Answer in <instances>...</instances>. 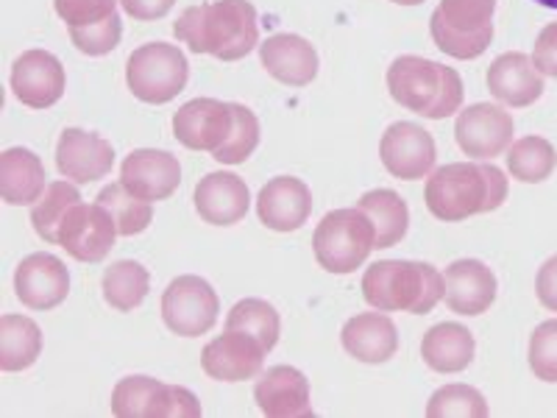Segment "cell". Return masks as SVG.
<instances>
[{
  "label": "cell",
  "instance_id": "obj_1",
  "mask_svg": "<svg viewBox=\"0 0 557 418\" xmlns=\"http://www.w3.org/2000/svg\"><path fill=\"white\" fill-rule=\"evenodd\" d=\"M173 34L193 53H207L221 62L246 59L260 45L257 9L248 0H215L184 9Z\"/></svg>",
  "mask_w": 557,
  "mask_h": 418
},
{
  "label": "cell",
  "instance_id": "obj_2",
  "mask_svg": "<svg viewBox=\"0 0 557 418\" xmlns=\"http://www.w3.org/2000/svg\"><path fill=\"white\" fill-rule=\"evenodd\" d=\"M507 190V176L494 162H451L432 173L424 201L437 221L457 223L499 209Z\"/></svg>",
  "mask_w": 557,
  "mask_h": 418
},
{
  "label": "cell",
  "instance_id": "obj_3",
  "mask_svg": "<svg viewBox=\"0 0 557 418\" xmlns=\"http://www.w3.org/2000/svg\"><path fill=\"white\" fill-rule=\"evenodd\" d=\"M362 296L380 312L426 316L444 298V276L430 262L380 260L362 276Z\"/></svg>",
  "mask_w": 557,
  "mask_h": 418
},
{
  "label": "cell",
  "instance_id": "obj_4",
  "mask_svg": "<svg viewBox=\"0 0 557 418\" xmlns=\"http://www.w3.org/2000/svg\"><path fill=\"white\" fill-rule=\"evenodd\" d=\"M393 101L426 121H446L462 107V78L455 67L424 57H399L387 67Z\"/></svg>",
  "mask_w": 557,
  "mask_h": 418
},
{
  "label": "cell",
  "instance_id": "obj_5",
  "mask_svg": "<svg viewBox=\"0 0 557 418\" xmlns=\"http://www.w3.org/2000/svg\"><path fill=\"white\" fill-rule=\"evenodd\" d=\"M496 0H441L430 17L435 45L451 59H480L494 39Z\"/></svg>",
  "mask_w": 557,
  "mask_h": 418
},
{
  "label": "cell",
  "instance_id": "obj_6",
  "mask_svg": "<svg viewBox=\"0 0 557 418\" xmlns=\"http://www.w3.org/2000/svg\"><path fill=\"white\" fill-rule=\"evenodd\" d=\"M312 248H315L318 266L326 273H337V276L355 273L368 260V254L376 248L374 223L368 221L360 207L326 212L315 226Z\"/></svg>",
  "mask_w": 557,
  "mask_h": 418
},
{
  "label": "cell",
  "instance_id": "obj_7",
  "mask_svg": "<svg viewBox=\"0 0 557 418\" xmlns=\"http://www.w3.org/2000/svg\"><path fill=\"white\" fill-rule=\"evenodd\" d=\"M190 64L176 45H139L126 62V84L143 103H168L187 87Z\"/></svg>",
  "mask_w": 557,
  "mask_h": 418
},
{
  "label": "cell",
  "instance_id": "obj_8",
  "mask_svg": "<svg viewBox=\"0 0 557 418\" xmlns=\"http://www.w3.org/2000/svg\"><path fill=\"white\" fill-rule=\"evenodd\" d=\"M117 418H198L201 402L182 385H165L153 377H126L112 391Z\"/></svg>",
  "mask_w": 557,
  "mask_h": 418
},
{
  "label": "cell",
  "instance_id": "obj_9",
  "mask_svg": "<svg viewBox=\"0 0 557 418\" xmlns=\"http://www.w3.org/2000/svg\"><path fill=\"white\" fill-rule=\"evenodd\" d=\"M218 312H221V302H218L215 287L196 273L173 279L168 291L162 293V318L173 335H207L215 327Z\"/></svg>",
  "mask_w": 557,
  "mask_h": 418
},
{
  "label": "cell",
  "instance_id": "obj_10",
  "mask_svg": "<svg viewBox=\"0 0 557 418\" xmlns=\"http://www.w3.org/2000/svg\"><path fill=\"white\" fill-rule=\"evenodd\" d=\"M117 223L103 204H73L59 226V241L64 251L78 262H101L117 241Z\"/></svg>",
  "mask_w": 557,
  "mask_h": 418
},
{
  "label": "cell",
  "instance_id": "obj_11",
  "mask_svg": "<svg viewBox=\"0 0 557 418\" xmlns=\"http://www.w3.org/2000/svg\"><path fill=\"white\" fill-rule=\"evenodd\" d=\"M513 114L494 103H474L457 114L455 137L462 153L474 159H494L513 146Z\"/></svg>",
  "mask_w": 557,
  "mask_h": 418
},
{
  "label": "cell",
  "instance_id": "obj_12",
  "mask_svg": "<svg viewBox=\"0 0 557 418\" xmlns=\"http://www.w3.org/2000/svg\"><path fill=\"white\" fill-rule=\"evenodd\" d=\"M380 157L391 176L401 179V182H416L435 168V139L418 123H393L382 134Z\"/></svg>",
  "mask_w": 557,
  "mask_h": 418
},
{
  "label": "cell",
  "instance_id": "obj_13",
  "mask_svg": "<svg viewBox=\"0 0 557 418\" xmlns=\"http://www.w3.org/2000/svg\"><path fill=\"white\" fill-rule=\"evenodd\" d=\"M265 352L260 341L248 332L226 330V335L209 341L201 352V368L209 380L246 382L260 374L265 366Z\"/></svg>",
  "mask_w": 557,
  "mask_h": 418
},
{
  "label": "cell",
  "instance_id": "obj_14",
  "mask_svg": "<svg viewBox=\"0 0 557 418\" xmlns=\"http://www.w3.org/2000/svg\"><path fill=\"white\" fill-rule=\"evenodd\" d=\"M232 126H235L232 103L215 98H196L173 114V134L190 151L215 153L228 139Z\"/></svg>",
  "mask_w": 557,
  "mask_h": 418
},
{
  "label": "cell",
  "instance_id": "obj_15",
  "mask_svg": "<svg viewBox=\"0 0 557 418\" xmlns=\"http://www.w3.org/2000/svg\"><path fill=\"white\" fill-rule=\"evenodd\" d=\"M64 67L53 53L26 51L12 64V93L23 107L51 109L64 96Z\"/></svg>",
  "mask_w": 557,
  "mask_h": 418
},
{
  "label": "cell",
  "instance_id": "obj_16",
  "mask_svg": "<svg viewBox=\"0 0 557 418\" xmlns=\"http://www.w3.org/2000/svg\"><path fill=\"white\" fill-rule=\"evenodd\" d=\"M112 165L114 148L109 139L84 128H64L57 146V168L67 182H98L112 173Z\"/></svg>",
  "mask_w": 557,
  "mask_h": 418
},
{
  "label": "cell",
  "instance_id": "obj_17",
  "mask_svg": "<svg viewBox=\"0 0 557 418\" xmlns=\"http://www.w3.org/2000/svg\"><path fill=\"white\" fill-rule=\"evenodd\" d=\"M121 182L128 193L146 198V201H165L182 184V165L168 151L137 148L123 159Z\"/></svg>",
  "mask_w": 557,
  "mask_h": 418
},
{
  "label": "cell",
  "instance_id": "obj_18",
  "mask_svg": "<svg viewBox=\"0 0 557 418\" xmlns=\"http://www.w3.org/2000/svg\"><path fill=\"white\" fill-rule=\"evenodd\" d=\"M14 293L28 310H53L70 293L67 268L53 254H28L14 273Z\"/></svg>",
  "mask_w": 557,
  "mask_h": 418
},
{
  "label": "cell",
  "instance_id": "obj_19",
  "mask_svg": "<svg viewBox=\"0 0 557 418\" xmlns=\"http://www.w3.org/2000/svg\"><path fill=\"white\" fill-rule=\"evenodd\" d=\"M253 399L268 418H312L310 380L293 366H273L253 385Z\"/></svg>",
  "mask_w": 557,
  "mask_h": 418
},
{
  "label": "cell",
  "instance_id": "obj_20",
  "mask_svg": "<svg viewBox=\"0 0 557 418\" xmlns=\"http://www.w3.org/2000/svg\"><path fill=\"white\" fill-rule=\"evenodd\" d=\"M496 276L480 260H457L444 273V302L457 316H482L496 302Z\"/></svg>",
  "mask_w": 557,
  "mask_h": 418
},
{
  "label": "cell",
  "instance_id": "obj_21",
  "mask_svg": "<svg viewBox=\"0 0 557 418\" xmlns=\"http://www.w3.org/2000/svg\"><path fill=\"white\" fill-rule=\"evenodd\" d=\"M193 201H196V212L201 216V221L212 223V226H232L248 216L251 193L237 173L215 171L207 173L196 184Z\"/></svg>",
  "mask_w": 557,
  "mask_h": 418
},
{
  "label": "cell",
  "instance_id": "obj_22",
  "mask_svg": "<svg viewBox=\"0 0 557 418\" xmlns=\"http://www.w3.org/2000/svg\"><path fill=\"white\" fill-rule=\"evenodd\" d=\"M312 212V193L301 179L276 176L257 196V216L273 232H296Z\"/></svg>",
  "mask_w": 557,
  "mask_h": 418
},
{
  "label": "cell",
  "instance_id": "obj_23",
  "mask_svg": "<svg viewBox=\"0 0 557 418\" xmlns=\"http://www.w3.org/2000/svg\"><path fill=\"white\" fill-rule=\"evenodd\" d=\"M487 89L505 107L524 109L544 96V73H541L527 53H502L487 67Z\"/></svg>",
  "mask_w": 557,
  "mask_h": 418
},
{
  "label": "cell",
  "instance_id": "obj_24",
  "mask_svg": "<svg viewBox=\"0 0 557 418\" xmlns=\"http://www.w3.org/2000/svg\"><path fill=\"white\" fill-rule=\"evenodd\" d=\"M260 62L268 76L287 87H307L318 76V53L298 34H273L260 45Z\"/></svg>",
  "mask_w": 557,
  "mask_h": 418
},
{
  "label": "cell",
  "instance_id": "obj_25",
  "mask_svg": "<svg viewBox=\"0 0 557 418\" xmlns=\"http://www.w3.org/2000/svg\"><path fill=\"white\" fill-rule=\"evenodd\" d=\"M343 348L348 355L360 362L380 366L387 362L396 348H399V330L385 312H360V316L348 318L341 332Z\"/></svg>",
  "mask_w": 557,
  "mask_h": 418
},
{
  "label": "cell",
  "instance_id": "obj_26",
  "mask_svg": "<svg viewBox=\"0 0 557 418\" xmlns=\"http://www.w3.org/2000/svg\"><path fill=\"white\" fill-rule=\"evenodd\" d=\"M42 159L28 148H7L0 153V196L9 207L37 204L48 190Z\"/></svg>",
  "mask_w": 557,
  "mask_h": 418
},
{
  "label": "cell",
  "instance_id": "obj_27",
  "mask_svg": "<svg viewBox=\"0 0 557 418\" xmlns=\"http://www.w3.org/2000/svg\"><path fill=\"white\" fill-rule=\"evenodd\" d=\"M476 341L462 323H437L421 341V357L437 374H460L471 366Z\"/></svg>",
  "mask_w": 557,
  "mask_h": 418
},
{
  "label": "cell",
  "instance_id": "obj_28",
  "mask_svg": "<svg viewBox=\"0 0 557 418\" xmlns=\"http://www.w3.org/2000/svg\"><path fill=\"white\" fill-rule=\"evenodd\" d=\"M42 355V330L26 316L0 318V368L7 374L26 371Z\"/></svg>",
  "mask_w": 557,
  "mask_h": 418
},
{
  "label": "cell",
  "instance_id": "obj_29",
  "mask_svg": "<svg viewBox=\"0 0 557 418\" xmlns=\"http://www.w3.org/2000/svg\"><path fill=\"white\" fill-rule=\"evenodd\" d=\"M357 207L374 223L376 248H391L405 241L410 226V209L407 201L393 190H368L357 201Z\"/></svg>",
  "mask_w": 557,
  "mask_h": 418
},
{
  "label": "cell",
  "instance_id": "obj_30",
  "mask_svg": "<svg viewBox=\"0 0 557 418\" xmlns=\"http://www.w3.org/2000/svg\"><path fill=\"white\" fill-rule=\"evenodd\" d=\"M148 287H151V276H148L146 268L134 260H117L103 271V298L117 312L137 310L146 302Z\"/></svg>",
  "mask_w": 557,
  "mask_h": 418
},
{
  "label": "cell",
  "instance_id": "obj_31",
  "mask_svg": "<svg viewBox=\"0 0 557 418\" xmlns=\"http://www.w3.org/2000/svg\"><path fill=\"white\" fill-rule=\"evenodd\" d=\"M557 151L544 137H521L507 148V171L524 184H541L555 173Z\"/></svg>",
  "mask_w": 557,
  "mask_h": 418
},
{
  "label": "cell",
  "instance_id": "obj_32",
  "mask_svg": "<svg viewBox=\"0 0 557 418\" xmlns=\"http://www.w3.org/2000/svg\"><path fill=\"white\" fill-rule=\"evenodd\" d=\"M98 204H103V207L112 212L114 223H117V232H121L123 237L143 235L153 221L151 201L128 193L126 187H123V182L103 187V190L98 193Z\"/></svg>",
  "mask_w": 557,
  "mask_h": 418
},
{
  "label": "cell",
  "instance_id": "obj_33",
  "mask_svg": "<svg viewBox=\"0 0 557 418\" xmlns=\"http://www.w3.org/2000/svg\"><path fill=\"white\" fill-rule=\"evenodd\" d=\"M78 201H82V193H78V187L73 182L48 184V190H45L42 198L32 207L34 232H37L45 243H53V246H57L59 226H62L67 209Z\"/></svg>",
  "mask_w": 557,
  "mask_h": 418
},
{
  "label": "cell",
  "instance_id": "obj_34",
  "mask_svg": "<svg viewBox=\"0 0 557 418\" xmlns=\"http://www.w3.org/2000/svg\"><path fill=\"white\" fill-rule=\"evenodd\" d=\"M226 330H240L253 335L262 346L271 352L278 343V330H282V321H278L276 307L262 302V298H243L237 302L226 316Z\"/></svg>",
  "mask_w": 557,
  "mask_h": 418
},
{
  "label": "cell",
  "instance_id": "obj_35",
  "mask_svg": "<svg viewBox=\"0 0 557 418\" xmlns=\"http://www.w3.org/2000/svg\"><path fill=\"white\" fill-rule=\"evenodd\" d=\"M232 112H235V126L228 139L218 148L212 157L221 162V165H243L257 146H260V121L257 114L246 107V103H232Z\"/></svg>",
  "mask_w": 557,
  "mask_h": 418
},
{
  "label": "cell",
  "instance_id": "obj_36",
  "mask_svg": "<svg viewBox=\"0 0 557 418\" xmlns=\"http://www.w3.org/2000/svg\"><path fill=\"white\" fill-rule=\"evenodd\" d=\"M430 418H485L487 402L471 385H444L437 388L426 405Z\"/></svg>",
  "mask_w": 557,
  "mask_h": 418
},
{
  "label": "cell",
  "instance_id": "obj_37",
  "mask_svg": "<svg viewBox=\"0 0 557 418\" xmlns=\"http://www.w3.org/2000/svg\"><path fill=\"white\" fill-rule=\"evenodd\" d=\"M123 37V20L121 14H112V17L101 20L96 26L84 28H70V39L76 45L84 57H107L112 53Z\"/></svg>",
  "mask_w": 557,
  "mask_h": 418
},
{
  "label": "cell",
  "instance_id": "obj_38",
  "mask_svg": "<svg viewBox=\"0 0 557 418\" xmlns=\"http://www.w3.org/2000/svg\"><path fill=\"white\" fill-rule=\"evenodd\" d=\"M530 368L541 382H557V318L535 327L530 335Z\"/></svg>",
  "mask_w": 557,
  "mask_h": 418
},
{
  "label": "cell",
  "instance_id": "obj_39",
  "mask_svg": "<svg viewBox=\"0 0 557 418\" xmlns=\"http://www.w3.org/2000/svg\"><path fill=\"white\" fill-rule=\"evenodd\" d=\"M117 3L121 0H53V9L67 28H84L117 14Z\"/></svg>",
  "mask_w": 557,
  "mask_h": 418
},
{
  "label": "cell",
  "instance_id": "obj_40",
  "mask_svg": "<svg viewBox=\"0 0 557 418\" xmlns=\"http://www.w3.org/2000/svg\"><path fill=\"white\" fill-rule=\"evenodd\" d=\"M532 64L544 73V76L557 78V23H549L535 39L532 48Z\"/></svg>",
  "mask_w": 557,
  "mask_h": 418
},
{
  "label": "cell",
  "instance_id": "obj_41",
  "mask_svg": "<svg viewBox=\"0 0 557 418\" xmlns=\"http://www.w3.org/2000/svg\"><path fill=\"white\" fill-rule=\"evenodd\" d=\"M535 293H539V302L546 310L557 312V254L541 266L539 279H535Z\"/></svg>",
  "mask_w": 557,
  "mask_h": 418
},
{
  "label": "cell",
  "instance_id": "obj_42",
  "mask_svg": "<svg viewBox=\"0 0 557 418\" xmlns=\"http://www.w3.org/2000/svg\"><path fill=\"white\" fill-rule=\"evenodd\" d=\"M123 9H126L128 17L134 20H162L173 7H176V0H121Z\"/></svg>",
  "mask_w": 557,
  "mask_h": 418
},
{
  "label": "cell",
  "instance_id": "obj_43",
  "mask_svg": "<svg viewBox=\"0 0 557 418\" xmlns=\"http://www.w3.org/2000/svg\"><path fill=\"white\" fill-rule=\"evenodd\" d=\"M391 3H399V7H418V3H424V0H391Z\"/></svg>",
  "mask_w": 557,
  "mask_h": 418
},
{
  "label": "cell",
  "instance_id": "obj_44",
  "mask_svg": "<svg viewBox=\"0 0 557 418\" xmlns=\"http://www.w3.org/2000/svg\"><path fill=\"white\" fill-rule=\"evenodd\" d=\"M535 3L544 9H557V0H535Z\"/></svg>",
  "mask_w": 557,
  "mask_h": 418
}]
</instances>
